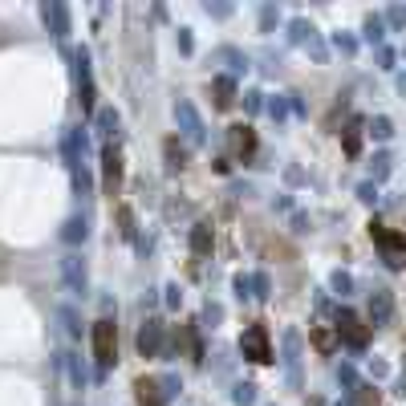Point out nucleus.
<instances>
[{
  "mask_svg": "<svg viewBox=\"0 0 406 406\" xmlns=\"http://www.w3.org/2000/svg\"><path fill=\"white\" fill-rule=\"evenodd\" d=\"M370 134H374V139H390V134H394V122L378 114V118L370 122Z\"/></svg>",
  "mask_w": 406,
  "mask_h": 406,
  "instance_id": "f3484780",
  "label": "nucleus"
},
{
  "mask_svg": "<svg viewBox=\"0 0 406 406\" xmlns=\"http://www.w3.org/2000/svg\"><path fill=\"white\" fill-rule=\"evenodd\" d=\"M370 167H374V179H386V175H390V155H386V150H378Z\"/></svg>",
  "mask_w": 406,
  "mask_h": 406,
  "instance_id": "4be33fe9",
  "label": "nucleus"
},
{
  "mask_svg": "<svg viewBox=\"0 0 406 406\" xmlns=\"http://www.w3.org/2000/svg\"><path fill=\"white\" fill-rule=\"evenodd\" d=\"M378 61H382V70H394V49H378Z\"/></svg>",
  "mask_w": 406,
  "mask_h": 406,
  "instance_id": "7c9ffc66",
  "label": "nucleus"
},
{
  "mask_svg": "<svg viewBox=\"0 0 406 406\" xmlns=\"http://www.w3.org/2000/svg\"><path fill=\"white\" fill-rule=\"evenodd\" d=\"M97 126H102V130L110 134V130L118 126V110H102V114H97Z\"/></svg>",
  "mask_w": 406,
  "mask_h": 406,
  "instance_id": "5701e85b",
  "label": "nucleus"
},
{
  "mask_svg": "<svg viewBox=\"0 0 406 406\" xmlns=\"http://www.w3.org/2000/svg\"><path fill=\"white\" fill-rule=\"evenodd\" d=\"M366 41H382V17H366Z\"/></svg>",
  "mask_w": 406,
  "mask_h": 406,
  "instance_id": "412c9836",
  "label": "nucleus"
},
{
  "mask_svg": "<svg viewBox=\"0 0 406 406\" xmlns=\"http://www.w3.org/2000/svg\"><path fill=\"white\" fill-rule=\"evenodd\" d=\"M334 292H341V297H350V292H354V276L337 268V272H334Z\"/></svg>",
  "mask_w": 406,
  "mask_h": 406,
  "instance_id": "a211bd4d",
  "label": "nucleus"
},
{
  "mask_svg": "<svg viewBox=\"0 0 406 406\" xmlns=\"http://www.w3.org/2000/svg\"><path fill=\"white\" fill-rule=\"evenodd\" d=\"M386 21L394 24V29H403V24H406V8H403V4H394V8L386 13Z\"/></svg>",
  "mask_w": 406,
  "mask_h": 406,
  "instance_id": "a878e982",
  "label": "nucleus"
},
{
  "mask_svg": "<svg viewBox=\"0 0 406 406\" xmlns=\"http://www.w3.org/2000/svg\"><path fill=\"white\" fill-rule=\"evenodd\" d=\"M61 276H65V285H70L73 297L86 292V264H81V256H65V260H61Z\"/></svg>",
  "mask_w": 406,
  "mask_h": 406,
  "instance_id": "6e6552de",
  "label": "nucleus"
},
{
  "mask_svg": "<svg viewBox=\"0 0 406 406\" xmlns=\"http://www.w3.org/2000/svg\"><path fill=\"white\" fill-rule=\"evenodd\" d=\"M236 292L240 297H252V276H236Z\"/></svg>",
  "mask_w": 406,
  "mask_h": 406,
  "instance_id": "c85d7f7f",
  "label": "nucleus"
},
{
  "mask_svg": "<svg viewBox=\"0 0 406 406\" xmlns=\"http://www.w3.org/2000/svg\"><path fill=\"white\" fill-rule=\"evenodd\" d=\"M309 341H313V345H317V350H321V354H334V350H337L334 334H329L325 325H317V329H309Z\"/></svg>",
  "mask_w": 406,
  "mask_h": 406,
  "instance_id": "2eb2a0df",
  "label": "nucleus"
},
{
  "mask_svg": "<svg viewBox=\"0 0 406 406\" xmlns=\"http://www.w3.org/2000/svg\"><path fill=\"white\" fill-rule=\"evenodd\" d=\"M398 90H403V94H406V73H403V77H398Z\"/></svg>",
  "mask_w": 406,
  "mask_h": 406,
  "instance_id": "2f4dec72",
  "label": "nucleus"
},
{
  "mask_svg": "<svg viewBox=\"0 0 406 406\" xmlns=\"http://www.w3.org/2000/svg\"><path fill=\"white\" fill-rule=\"evenodd\" d=\"M134 390H139V406H167V394L159 390V382H155V378H139V382H134Z\"/></svg>",
  "mask_w": 406,
  "mask_h": 406,
  "instance_id": "9b49d317",
  "label": "nucleus"
},
{
  "mask_svg": "<svg viewBox=\"0 0 406 406\" xmlns=\"http://www.w3.org/2000/svg\"><path fill=\"white\" fill-rule=\"evenodd\" d=\"M232 146H236V155H252L256 150V134H252V126H232Z\"/></svg>",
  "mask_w": 406,
  "mask_h": 406,
  "instance_id": "f8f14e48",
  "label": "nucleus"
},
{
  "mask_svg": "<svg viewBox=\"0 0 406 406\" xmlns=\"http://www.w3.org/2000/svg\"><path fill=\"white\" fill-rule=\"evenodd\" d=\"M232 398H236L240 406H252V403H256V386H252V382H240Z\"/></svg>",
  "mask_w": 406,
  "mask_h": 406,
  "instance_id": "6ab92c4d",
  "label": "nucleus"
},
{
  "mask_svg": "<svg viewBox=\"0 0 406 406\" xmlns=\"http://www.w3.org/2000/svg\"><path fill=\"white\" fill-rule=\"evenodd\" d=\"M268 114L281 122V118H285V102H281V97H272V102H268Z\"/></svg>",
  "mask_w": 406,
  "mask_h": 406,
  "instance_id": "cd10ccee",
  "label": "nucleus"
},
{
  "mask_svg": "<svg viewBox=\"0 0 406 406\" xmlns=\"http://www.w3.org/2000/svg\"><path fill=\"white\" fill-rule=\"evenodd\" d=\"M167 159H171V171H179V167H183V150L175 146V139L167 143Z\"/></svg>",
  "mask_w": 406,
  "mask_h": 406,
  "instance_id": "b1692460",
  "label": "nucleus"
},
{
  "mask_svg": "<svg viewBox=\"0 0 406 406\" xmlns=\"http://www.w3.org/2000/svg\"><path fill=\"white\" fill-rule=\"evenodd\" d=\"M337 49H341V53H354V49H358V41H354V37H341V33H337Z\"/></svg>",
  "mask_w": 406,
  "mask_h": 406,
  "instance_id": "c756f323",
  "label": "nucleus"
},
{
  "mask_svg": "<svg viewBox=\"0 0 406 406\" xmlns=\"http://www.w3.org/2000/svg\"><path fill=\"white\" fill-rule=\"evenodd\" d=\"M297 354H301V337L285 334V366H288V382L292 386L301 382V358H297Z\"/></svg>",
  "mask_w": 406,
  "mask_h": 406,
  "instance_id": "9d476101",
  "label": "nucleus"
},
{
  "mask_svg": "<svg viewBox=\"0 0 406 406\" xmlns=\"http://www.w3.org/2000/svg\"><path fill=\"white\" fill-rule=\"evenodd\" d=\"M61 236L70 240V244H77V240H86V219H70V224H65V232H61Z\"/></svg>",
  "mask_w": 406,
  "mask_h": 406,
  "instance_id": "aec40b11",
  "label": "nucleus"
},
{
  "mask_svg": "<svg viewBox=\"0 0 406 406\" xmlns=\"http://www.w3.org/2000/svg\"><path fill=\"white\" fill-rule=\"evenodd\" d=\"M252 288H256V292H252V297H268V276H264V272H256V276H252Z\"/></svg>",
  "mask_w": 406,
  "mask_h": 406,
  "instance_id": "bb28decb",
  "label": "nucleus"
},
{
  "mask_svg": "<svg viewBox=\"0 0 406 406\" xmlns=\"http://www.w3.org/2000/svg\"><path fill=\"white\" fill-rule=\"evenodd\" d=\"M175 118H179V126H183L187 143H203V118L195 114L192 102H179V106H175Z\"/></svg>",
  "mask_w": 406,
  "mask_h": 406,
  "instance_id": "423d86ee",
  "label": "nucleus"
},
{
  "mask_svg": "<svg viewBox=\"0 0 406 406\" xmlns=\"http://www.w3.org/2000/svg\"><path fill=\"white\" fill-rule=\"evenodd\" d=\"M139 350H143V358H159V350H163V321H146L143 334H139Z\"/></svg>",
  "mask_w": 406,
  "mask_h": 406,
  "instance_id": "1a4fd4ad",
  "label": "nucleus"
},
{
  "mask_svg": "<svg viewBox=\"0 0 406 406\" xmlns=\"http://www.w3.org/2000/svg\"><path fill=\"white\" fill-rule=\"evenodd\" d=\"M102 183H106V195H118V187H122V155H118V146H106V150H102Z\"/></svg>",
  "mask_w": 406,
  "mask_h": 406,
  "instance_id": "39448f33",
  "label": "nucleus"
},
{
  "mask_svg": "<svg viewBox=\"0 0 406 406\" xmlns=\"http://www.w3.org/2000/svg\"><path fill=\"white\" fill-rule=\"evenodd\" d=\"M337 337H345V341H350L354 350H361V345H366V337H370V329L361 325L358 313L341 309V313H337Z\"/></svg>",
  "mask_w": 406,
  "mask_h": 406,
  "instance_id": "20e7f679",
  "label": "nucleus"
},
{
  "mask_svg": "<svg viewBox=\"0 0 406 406\" xmlns=\"http://www.w3.org/2000/svg\"><path fill=\"white\" fill-rule=\"evenodd\" d=\"M240 354H244L248 361H256V366L272 361V341H268V329H264V325H248L244 337H240Z\"/></svg>",
  "mask_w": 406,
  "mask_h": 406,
  "instance_id": "f03ea898",
  "label": "nucleus"
},
{
  "mask_svg": "<svg viewBox=\"0 0 406 406\" xmlns=\"http://www.w3.org/2000/svg\"><path fill=\"white\" fill-rule=\"evenodd\" d=\"M192 252H195V256H208V252H212V224H195Z\"/></svg>",
  "mask_w": 406,
  "mask_h": 406,
  "instance_id": "ddd939ff",
  "label": "nucleus"
},
{
  "mask_svg": "<svg viewBox=\"0 0 406 406\" xmlns=\"http://www.w3.org/2000/svg\"><path fill=\"white\" fill-rule=\"evenodd\" d=\"M45 21L53 24V33H57V37H65V33H70V24H65V8H61V4H45Z\"/></svg>",
  "mask_w": 406,
  "mask_h": 406,
  "instance_id": "4468645a",
  "label": "nucleus"
},
{
  "mask_svg": "<svg viewBox=\"0 0 406 406\" xmlns=\"http://www.w3.org/2000/svg\"><path fill=\"white\" fill-rule=\"evenodd\" d=\"M236 97V81L232 77H215V106H232Z\"/></svg>",
  "mask_w": 406,
  "mask_h": 406,
  "instance_id": "dca6fc26",
  "label": "nucleus"
},
{
  "mask_svg": "<svg viewBox=\"0 0 406 406\" xmlns=\"http://www.w3.org/2000/svg\"><path fill=\"white\" fill-rule=\"evenodd\" d=\"M358 199H361V203H378V187H374V183H361Z\"/></svg>",
  "mask_w": 406,
  "mask_h": 406,
  "instance_id": "393cba45",
  "label": "nucleus"
},
{
  "mask_svg": "<svg viewBox=\"0 0 406 406\" xmlns=\"http://www.w3.org/2000/svg\"><path fill=\"white\" fill-rule=\"evenodd\" d=\"M114 350H118V325L110 317L94 321V358H97V370H110L114 366Z\"/></svg>",
  "mask_w": 406,
  "mask_h": 406,
  "instance_id": "f257e3e1",
  "label": "nucleus"
},
{
  "mask_svg": "<svg viewBox=\"0 0 406 406\" xmlns=\"http://www.w3.org/2000/svg\"><path fill=\"white\" fill-rule=\"evenodd\" d=\"M370 236L378 240V248H382V256L390 268H403L406 260V236H398V232H386L382 224H370Z\"/></svg>",
  "mask_w": 406,
  "mask_h": 406,
  "instance_id": "7ed1b4c3",
  "label": "nucleus"
},
{
  "mask_svg": "<svg viewBox=\"0 0 406 406\" xmlns=\"http://www.w3.org/2000/svg\"><path fill=\"white\" fill-rule=\"evenodd\" d=\"M390 313H394V297H390V288H374V292H370V325L382 329L386 321H390Z\"/></svg>",
  "mask_w": 406,
  "mask_h": 406,
  "instance_id": "0eeeda50",
  "label": "nucleus"
}]
</instances>
